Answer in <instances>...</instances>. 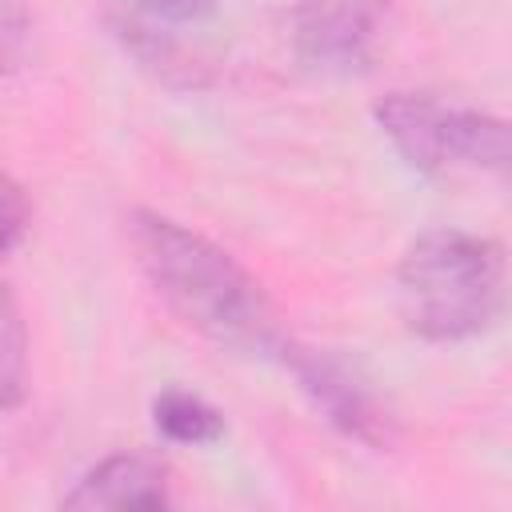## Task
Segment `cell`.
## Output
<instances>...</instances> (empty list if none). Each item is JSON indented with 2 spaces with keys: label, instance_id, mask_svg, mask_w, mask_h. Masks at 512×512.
<instances>
[{
  "label": "cell",
  "instance_id": "cell-6",
  "mask_svg": "<svg viewBox=\"0 0 512 512\" xmlns=\"http://www.w3.org/2000/svg\"><path fill=\"white\" fill-rule=\"evenodd\" d=\"M60 508L68 512H112V508H168V472L160 460L120 452L88 468Z\"/></svg>",
  "mask_w": 512,
  "mask_h": 512
},
{
  "label": "cell",
  "instance_id": "cell-11",
  "mask_svg": "<svg viewBox=\"0 0 512 512\" xmlns=\"http://www.w3.org/2000/svg\"><path fill=\"white\" fill-rule=\"evenodd\" d=\"M132 4L164 24H196L216 12V0H132Z\"/></svg>",
  "mask_w": 512,
  "mask_h": 512
},
{
  "label": "cell",
  "instance_id": "cell-2",
  "mask_svg": "<svg viewBox=\"0 0 512 512\" xmlns=\"http://www.w3.org/2000/svg\"><path fill=\"white\" fill-rule=\"evenodd\" d=\"M504 248L460 228L416 236L396 268L400 312L408 328L432 344L484 336L504 312Z\"/></svg>",
  "mask_w": 512,
  "mask_h": 512
},
{
  "label": "cell",
  "instance_id": "cell-9",
  "mask_svg": "<svg viewBox=\"0 0 512 512\" xmlns=\"http://www.w3.org/2000/svg\"><path fill=\"white\" fill-rule=\"evenodd\" d=\"M32 36L28 4L24 0H0V72H16L24 64Z\"/></svg>",
  "mask_w": 512,
  "mask_h": 512
},
{
  "label": "cell",
  "instance_id": "cell-7",
  "mask_svg": "<svg viewBox=\"0 0 512 512\" xmlns=\"http://www.w3.org/2000/svg\"><path fill=\"white\" fill-rule=\"evenodd\" d=\"M152 420L160 428L164 440L172 444H216L224 436V416L196 392H184V388H164L156 400H152Z\"/></svg>",
  "mask_w": 512,
  "mask_h": 512
},
{
  "label": "cell",
  "instance_id": "cell-4",
  "mask_svg": "<svg viewBox=\"0 0 512 512\" xmlns=\"http://www.w3.org/2000/svg\"><path fill=\"white\" fill-rule=\"evenodd\" d=\"M276 352H280L284 368L296 376L300 392L312 400V408L340 436H348L372 452H388L400 440L392 408L344 356H336L328 348H308V344H296L284 336H280Z\"/></svg>",
  "mask_w": 512,
  "mask_h": 512
},
{
  "label": "cell",
  "instance_id": "cell-10",
  "mask_svg": "<svg viewBox=\"0 0 512 512\" xmlns=\"http://www.w3.org/2000/svg\"><path fill=\"white\" fill-rule=\"evenodd\" d=\"M28 232V200L20 192V184L0 172V256H8Z\"/></svg>",
  "mask_w": 512,
  "mask_h": 512
},
{
  "label": "cell",
  "instance_id": "cell-8",
  "mask_svg": "<svg viewBox=\"0 0 512 512\" xmlns=\"http://www.w3.org/2000/svg\"><path fill=\"white\" fill-rule=\"evenodd\" d=\"M28 392V328L16 296L0 284V412L24 404Z\"/></svg>",
  "mask_w": 512,
  "mask_h": 512
},
{
  "label": "cell",
  "instance_id": "cell-3",
  "mask_svg": "<svg viewBox=\"0 0 512 512\" xmlns=\"http://www.w3.org/2000/svg\"><path fill=\"white\" fill-rule=\"evenodd\" d=\"M376 124L416 172H508V124L492 112L440 104L424 92H392L376 104Z\"/></svg>",
  "mask_w": 512,
  "mask_h": 512
},
{
  "label": "cell",
  "instance_id": "cell-5",
  "mask_svg": "<svg viewBox=\"0 0 512 512\" xmlns=\"http://www.w3.org/2000/svg\"><path fill=\"white\" fill-rule=\"evenodd\" d=\"M380 0H308L296 16V48L328 72H356L372 60Z\"/></svg>",
  "mask_w": 512,
  "mask_h": 512
},
{
  "label": "cell",
  "instance_id": "cell-1",
  "mask_svg": "<svg viewBox=\"0 0 512 512\" xmlns=\"http://www.w3.org/2000/svg\"><path fill=\"white\" fill-rule=\"evenodd\" d=\"M128 240L156 296L192 332L232 352H276L280 332L268 296L232 252L148 208L128 216Z\"/></svg>",
  "mask_w": 512,
  "mask_h": 512
}]
</instances>
